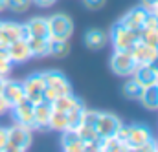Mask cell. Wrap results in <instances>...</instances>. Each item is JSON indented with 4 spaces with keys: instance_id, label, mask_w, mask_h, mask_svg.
<instances>
[{
    "instance_id": "1",
    "label": "cell",
    "mask_w": 158,
    "mask_h": 152,
    "mask_svg": "<svg viewBox=\"0 0 158 152\" xmlns=\"http://www.w3.org/2000/svg\"><path fill=\"white\" fill-rule=\"evenodd\" d=\"M42 77H44V90H42L40 101H46L52 105L57 97L72 94V84L64 77V74L57 70H50V72H42Z\"/></svg>"
},
{
    "instance_id": "2",
    "label": "cell",
    "mask_w": 158,
    "mask_h": 152,
    "mask_svg": "<svg viewBox=\"0 0 158 152\" xmlns=\"http://www.w3.org/2000/svg\"><path fill=\"white\" fill-rule=\"evenodd\" d=\"M109 37L114 44V50H131L138 40H140V30H132V28H127L125 24L116 22L112 28H110V33Z\"/></svg>"
},
{
    "instance_id": "3",
    "label": "cell",
    "mask_w": 158,
    "mask_h": 152,
    "mask_svg": "<svg viewBox=\"0 0 158 152\" xmlns=\"http://www.w3.org/2000/svg\"><path fill=\"white\" fill-rule=\"evenodd\" d=\"M31 145V130L20 125H15L11 128H7V152H24L30 149Z\"/></svg>"
},
{
    "instance_id": "4",
    "label": "cell",
    "mask_w": 158,
    "mask_h": 152,
    "mask_svg": "<svg viewBox=\"0 0 158 152\" xmlns=\"http://www.w3.org/2000/svg\"><path fill=\"white\" fill-rule=\"evenodd\" d=\"M48 28H50V38H68L74 33V22L68 15L64 13H55L48 18Z\"/></svg>"
},
{
    "instance_id": "5",
    "label": "cell",
    "mask_w": 158,
    "mask_h": 152,
    "mask_svg": "<svg viewBox=\"0 0 158 152\" xmlns=\"http://www.w3.org/2000/svg\"><path fill=\"white\" fill-rule=\"evenodd\" d=\"M136 66H138V62L134 61V57L127 50H116L114 55L110 57V70L119 77L132 75Z\"/></svg>"
},
{
    "instance_id": "6",
    "label": "cell",
    "mask_w": 158,
    "mask_h": 152,
    "mask_svg": "<svg viewBox=\"0 0 158 152\" xmlns=\"http://www.w3.org/2000/svg\"><path fill=\"white\" fill-rule=\"evenodd\" d=\"M33 106L35 103L30 101L28 97H22L19 103H15L11 108H13V119L17 125L20 126H26L30 130H35V125H33Z\"/></svg>"
},
{
    "instance_id": "7",
    "label": "cell",
    "mask_w": 158,
    "mask_h": 152,
    "mask_svg": "<svg viewBox=\"0 0 158 152\" xmlns=\"http://www.w3.org/2000/svg\"><path fill=\"white\" fill-rule=\"evenodd\" d=\"M151 138H153L151 130L145 125H131V126H127V139H125L127 150H136L140 145H143Z\"/></svg>"
},
{
    "instance_id": "8",
    "label": "cell",
    "mask_w": 158,
    "mask_h": 152,
    "mask_svg": "<svg viewBox=\"0 0 158 152\" xmlns=\"http://www.w3.org/2000/svg\"><path fill=\"white\" fill-rule=\"evenodd\" d=\"M22 90L24 97H28L33 103H39L42 99V90H44V77L42 74H31L22 81Z\"/></svg>"
},
{
    "instance_id": "9",
    "label": "cell",
    "mask_w": 158,
    "mask_h": 152,
    "mask_svg": "<svg viewBox=\"0 0 158 152\" xmlns=\"http://www.w3.org/2000/svg\"><path fill=\"white\" fill-rule=\"evenodd\" d=\"M121 126V121L114 114H109V112H99L98 117V123H96V132L99 134V138H110V136H116V132Z\"/></svg>"
},
{
    "instance_id": "10",
    "label": "cell",
    "mask_w": 158,
    "mask_h": 152,
    "mask_svg": "<svg viewBox=\"0 0 158 152\" xmlns=\"http://www.w3.org/2000/svg\"><path fill=\"white\" fill-rule=\"evenodd\" d=\"M22 26H24V38H50L48 18L35 17V18H30Z\"/></svg>"
},
{
    "instance_id": "11",
    "label": "cell",
    "mask_w": 158,
    "mask_h": 152,
    "mask_svg": "<svg viewBox=\"0 0 158 152\" xmlns=\"http://www.w3.org/2000/svg\"><path fill=\"white\" fill-rule=\"evenodd\" d=\"M7 53H9V59L13 61V64H20V62H26L30 61L33 55H31V50H30V44L26 38H19L11 44H7Z\"/></svg>"
},
{
    "instance_id": "12",
    "label": "cell",
    "mask_w": 158,
    "mask_h": 152,
    "mask_svg": "<svg viewBox=\"0 0 158 152\" xmlns=\"http://www.w3.org/2000/svg\"><path fill=\"white\" fill-rule=\"evenodd\" d=\"M76 130H77L79 138L83 139V143H85V150H88V152L101 150V141L103 139L99 138V134L96 132V128L86 126V125H79Z\"/></svg>"
},
{
    "instance_id": "13",
    "label": "cell",
    "mask_w": 158,
    "mask_h": 152,
    "mask_svg": "<svg viewBox=\"0 0 158 152\" xmlns=\"http://www.w3.org/2000/svg\"><path fill=\"white\" fill-rule=\"evenodd\" d=\"M19 38H24V26L17 22H0V44L7 46Z\"/></svg>"
},
{
    "instance_id": "14",
    "label": "cell",
    "mask_w": 158,
    "mask_h": 152,
    "mask_svg": "<svg viewBox=\"0 0 158 152\" xmlns=\"http://www.w3.org/2000/svg\"><path fill=\"white\" fill-rule=\"evenodd\" d=\"M129 51H131V55L134 57V61L138 64H149L158 55V48H153V46H149V44H145L142 40H138Z\"/></svg>"
},
{
    "instance_id": "15",
    "label": "cell",
    "mask_w": 158,
    "mask_h": 152,
    "mask_svg": "<svg viewBox=\"0 0 158 152\" xmlns=\"http://www.w3.org/2000/svg\"><path fill=\"white\" fill-rule=\"evenodd\" d=\"M0 94H2V97L6 99V103H7L9 108H11L15 103H19V101L24 97L22 82H20V81H7V79H6V82H4Z\"/></svg>"
},
{
    "instance_id": "16",
    "label": "cell",
    "mask_w": 158,
    "mask_h": 152,
    "mask_svg": "<svg viewBox=\"0 0 158 152\" xmlns=\"http://www.w3.org/2000/svg\"><path fill=\"white\" fill-rule=\"evenodd\" d=\"M147 11H149V9H145L143 6L132 7L131 11H127V13L119 18V22H121V24H125L127 28H132V30H142V26H143V18H145Z\"/></svg>"
},
{
    "instance_id": "17",
    "label": "cell",
    "mask_w": 158,
    "mask_h": 152,
    "mask_svg": "<svg viewBox=\"0 0 158 152\" xmlns=\"http://www.w3.org/2000/svg\"><path fill=\"white\" fill-rule=\"evenodd\" d=\"M61 145H63V150H66V152H83L85 150V143H83V139L79 138V134H77L76 128H66V130H63Z\"/></svg>"
},
{
    "instance_id": "18",
    "label": "cell",
    "mask_w": 158,
    "mask_h": 152,
    "mask_svg": "<svg viewBox=\"0 0 158 152\" xmlns=\"http://www.w3.org/2000/svg\"><path fill=\"white\" fill-rule=\"evenodd\" d=\"M50 114H52V105L46 101H39L33 106V125L37 130H44L48 128V121H50Z\"/></svg>"
},
{
    "instance_id": "19",
    "label": "cell",
    "mask_w": 158,
    "mask_h": 152,
    "mask_svg": "<svg viewBox=\"0 0 158 152\" xmlns=\"http://www.w3.org/2000/svg\"><path fill=\"white\" fill-rule=\"evenodd\" d=\"M138 101L147 110H158V82L149 84V86H143Z\"/></svg>"
},
{
    "instance_id": "20",
    "label": "cell",
    "mask_w": 158,
    "mask_h": 152,
    "mask_svg": "<svg viewBox=\"0 0 158 152\" xmlns=\"http://www.w3.org/2000/svg\"><path fill=\"white\" fill-rule=\"evenodd\" d=\"M132 79H134L138 84H142V86H149V84L158 82L156 72H155L149 64H138L136 70H134V74H132Z\"/></svg>"
},
{
    "instance_id": "21",
    "label": "cell",
    "mask_w": 158,
    "mask_h": 152,
    "mask_svg": "<svg viewBox=\"0 0 158 152\" xmlns=\"http://www.w3.org/2000/svg\"><path fill=\"white\" fill-rule=\"evenodd\" d=\"M107 33L105 31H101V30H88L86 33H85V44H86V48L88 50H101L105 44H107Z\"/></svg>"
},
{
    "instance_id": "22",
    "label": "cell",
    "mask_w": 158,
    "mask_h": 152,
    "mask_svg": "<svg viewBox=\"0 0 158 152\" xmlns=\"http://www.w3.org/2000/svg\"><path fill=\"white\" fill-rule=\"evenodd\" d=\"M70 51V44L64 38H50L48 42V55L52 57H66Z\"/></svg>"
},
{
    "instance_id": "23",
    "label": "cell",
    "mask_w": 158,
    "mask_h": 152,
    "mask_svg": "<svg viewBox=\"0 0 158 152\" xmlns=\"http://www.w3.org/2000/svg\"><path fill=\"white\" fill-rule=\"evenodd\" d=\"M48 128L52 130H66L68 128V119H66V112H61V110H53L52 108V114H50V121H48Z\"/></svg>"
},
{
    "instance_id": "24",
    "label": "cell",
    "mask_w": 158,
    "mask_h": 152,
    "mask_svg": "<svg viewBox=\"0 0 158 152\" xmlns=\"http://www.w3.org/2000/svg\"><path fill=\"white\" fill-rule=\"evenodd\" d=\"M83 112H85V105H83V103H81V99H79L77 103L70 108V110H66L68 128H77L79 125H81V121H83Z\"/></svg>"
},
{
    "instance_id": "25",
    "label": "cell",
    "mask_w": 158,
    "mask_h": 152,
    "mask_svg": "<svg viewBox=\"0 0 158 152\" xmlns=\"http://www.w3.org/2000/svg\"><path fill=\"white\" fill-rule=\"evenodd\" d=\"M33 57H46L48 55V42L50 38H26Z\"/></svg>"
},
{
    "instance_id": "26",
    "label": "cell",
    "mask_w": 158,
    "mask_h": 152,
    "mask_svg": "<svg viewBox=\"0 0 158 152\" xmlns=\"http://www.w3.org/2000/svg\"><path fill=\"white\" fill-rule=\"evenodd\" d=\"M101 150L105 152H125L127 145L119 139L118 136H110V138H103L101 141Z\"/></svg>"
},
{
    "instance_id": "27",
    "label": "cell",
    "mask_w": 158,
    "mask_h": 152,
    "mask_svg": "<svg viewBox=\"0 0 158 152\" xmlns=\"http://www.w3.org/2000/svg\"><path fill=\"white\" fill-rule=\"evenodd\" d=\"M79 99L76 95H72V94H66V95H61V97H57L53 103H52V108L53 110H61V112H66V110H70L76 103H77Z\"/></svg>"
},
{
    "instance_id": "28",
    "label": "cell",
    "mask_w": 158,
    "mask_h": 152,
    "mask_svg": "<svg viewBox=\"0 0 158 152\" xmlns=\"http://www.w3.org/2000/svg\"><path fill=\"white\" fill-rule=\"evenodd\" d=\"M140 40L153 46V48H158V28H142L140 30Z\"/></svg>"
},
{
    "instance_id": "29",
    "label": "cell",
    "mask_w": 158,
    "mask_h": 152,
    "mask_svg": "<svg viewBox=\"0 0 158 152\" xmlns=\"http://www.w3.org/2000/svg\"><path fill=\"white\" fill-rule=\"evenodd\" d=\"M13 68V61L9 59V53H7V46L0 44V75H7Z\"/></svg>"
},
{
    "instance_id": "30",
    "label": "cell",
    "mask_w": 158,
    "mask_h": 152,
    "mask_svg": "<svg viewBox=\"0 0 158 152\" xmlns=\"http://www.w3.org/2000/svg\"><path fill=\"white\" fill-rule=\"evenodd\" d=\"M142 90H143V86L138 84L134 79H131V81H127V82L123 84V95L129 97V99H138L140 94H142Z\"/></svg>"
},
{
    "instance_id": "31",
    "label": "cell",
    "mask_w": 158,
    "mask_h": 152,
    "mask_svg": "<svg viewBox=\"0 0 158 152\" xmlns=\"http://www.w3.org/2000/svg\"><path fill=\"white\" fill-rule=\"evenodd\" d=\"M31 4H33L31 0H6V7H9V9L15 11V13H24V11H28Z\"/></svg>"
},
{
    "instance_id": "32",
    "label": "cell",
    "mask_w": 158,
    "mask_h": 152,
    "mask_svg": "<svg viewBox=\"0 0 158 152\" xmlns=\"http://www.w3.org/2000/svg\"><path fill=\"white\" fill-rule=\"evenodd\" d=\"M98 117H99V112H98V110H86V108H85L81 125H86V126H92V128H96Z\"/></svg>"
},
{
    "instance_id": "33",
    "label": "cell",
    "mask_w": 158,
    "mask_h": 152,
    "mask_svg": "<svg viewBox=\"0 0 158 152\" xmlns=\"http://www.w3.org/2000/svg\"><path fill=\"white\" fill-rule=\"evenodd\" d=\"M158 150V141H155V138H151L149 141H145L143 145H140L136 152H155Z\"/></svg>"
},
{
    "instance_id": "34",
    "label": "cell",
    "mask_w": 158,
    "mask_h": 152,
    "mask_svg": "<svg viewBox=\"0 0 158 152\" xmlns=\"http://www.w3.org/2000/svg\"><path fill=\"white\" fill-rule=\"evenodd\" d=\"M105 2H107V0H83L85 7H86V9H92V11L101 9V7L105 6Z\"/></svg>"
},
{
    "instance_id": "35",
    "label": "cell",
    "mask_w": 158,
    "mask_h": 152,
    "mask_svg": "<svg viewBox=\"0 0 158 152\" xmlns=\"http://www.w3.org/2000/svg\"><path fill=\"white\" fill-rule=\"evenodd\" d=\"M6 145H7V128L0 126V152H6Z\"/></svg>"
},
{
    "instance_id": "36",
    "label": "cell",
    "mask_w": 158,
    "mask_h": 152,
    "mask_svg": "<svg viewBox=\"0 0 158 152\" xmlns=\"http://www.w3.org/2000/svg\"><path fill=\"white\" fill-rule=\"evenodd\" d=\"M35 6H39V7H50V6H53L57 0H31Z\"/></svg>"
},
{
    "instance_id": "37",
    "label": "cell",
    "mask_w": 158,
    "mask_h": 152,
    "mask_svg": "<svg viewBox=\"0 0 158 152\" xmlns=\"http://www.w3.org/2000/svg\"><path fill=\"white\" fill-rule=\"evenodd\" d=\"M7 108H9V105L6 103V99H4V97H2V94H0V115L6 114V110H7Z\"/></svg>"
},
{
    "instance_id": "38",
    "label": "cell",
    "mask_w": 158,
    "mask_h": 152,
    "mask_svg": "<svg viewBox=\"0 0 158 152\" xmlns=\"http://www.w3.org/2000/svg\"><path fill=\"white\" fill-rule=\"evenodd\" d=\"M158 4V0H142V6L145 7V9H151V7H155Z\"/></svg>"
},
{
    "instance_id": "39",
    "label": "cell",
    "mask_w": 158,
    "mask_h": 152,
    "mask_svg": "<svg viewBox=\"0 0 158 152\" xmlns=\"http://www.w3.org/2000/svg\"><path fill=\"white\" fill-rule=\"evenodd\" d=\"M149 66H151V68L156 72V75H158V55L155 57V59H153V61H151V62H149Z\"/></svg>"
},
{
    "instance_id": "40",
    "label": "cell",
    "mask_w": 158,
    "mask_h": 152,
    "mask_svg": "<svg viewBox=\"0 0 158 152\" xmlns=\"http://www.w3.org/2000/svg\"><path fill=\"white\" fill-rule=\"evenodd\" d=\"M149 11H153V13H155V15H156V18H158V4H156V6H155V7H151V9H149Z\"/></svg>"
},
{
    "instance_id": "41",
    "label": "cell",
    "mask_w": 158,
    "mask_h": 152,
    "mask_svg": "<svg viewBox=\"0 0 158 152\" xmlns=\"http://www.w3.org/2000/svg\"><path fill=\"white\" fill-rule=\"evenodd\" d=\"M6 9V0H0V11H4Z\"/></svg>"
},
{
    "instance_id": "42",
    "label": "cell",
    "mask_w": 158,
    "mask_h": 152,
    "mask_svg": "<svg viewBox=\"0 0 158 152\" xmlns=\"http://www.w3.org/2000/svg\"><path fill=\"white\" fill-rule=\"evenodd\" d=\"M4 82H6V77L0 75V90H2V86H4Z\"/></svg>"
}]
</instances>
